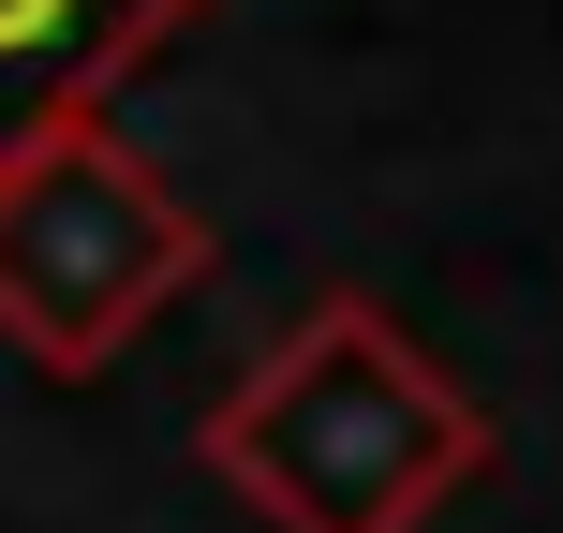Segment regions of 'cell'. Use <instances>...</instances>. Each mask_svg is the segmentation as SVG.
Masks as SVG:
<instances>
[{"mask_svg":"<svg viewBox=\"0 0 563 533\" xmlns=\"http://www.w3.org/2000/svg\"><path fill=\"white\" fill-rule=\"evenodd\" d=\"M164 15H178V0H0V164L45 148Z\"/></svg>","mask_w":563,"mask_h":533,"instance_id":"1","label":"cell"}]
</instances>
